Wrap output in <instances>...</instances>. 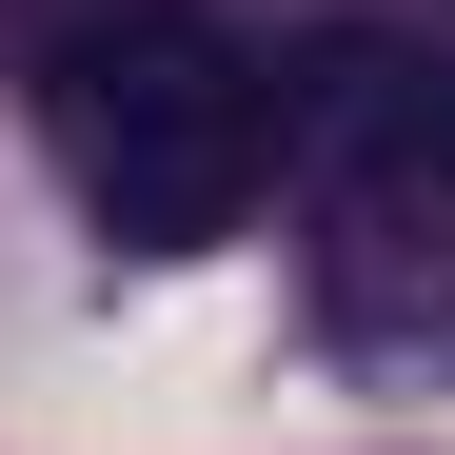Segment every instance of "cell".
Instances as JSON below:
<instances>
[{
    "label": "cell",
    "instance_id": "7a4b0ae2",
    "mask_svg": "<svg viewBox=\"0 0 455 455\" xmlns=\"http://www.w3.org/2000/svg\"><path fill=\"white\" fill-rule=\"evenodd\" d=\"M277 139H297V198H317V297L356 337H435L455 317V80L356 20L277 80Z\"/></svg>",
    "mask_w": 455,
    "mask_h": 455
},
{
    "label": "cell",
    "instance_id": "6da1fadb",
    "mask_svg": "<svg viewBox=\"0 0 455 455\" xmlns=\"http://www.w3.org/2000/svg\"><path fill=\"white\" fill-rule=\"evenodd\" d=\"M40 139L119 258H218L277 179V80L198 0H100V20L40 40Z\"/></svg>",
    "mask_w": 455,
    "mask_h": 455
}]
</instances>
